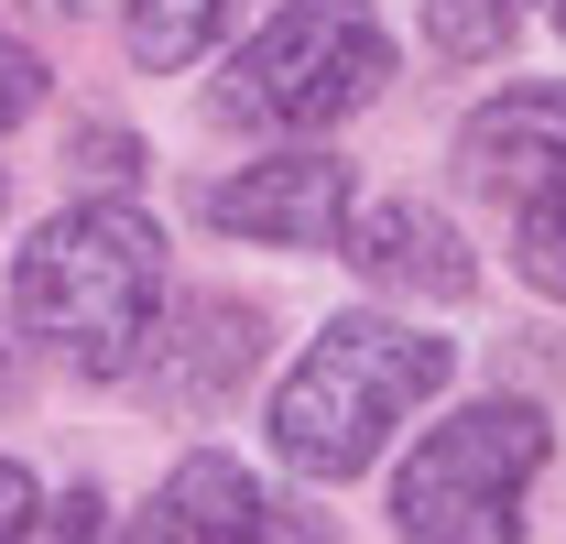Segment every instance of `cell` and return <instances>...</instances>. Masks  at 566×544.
Wrapping results in <instances>:
<instances>
[{"mask_svg": "<svg viewBox=\"0 0 566 544\" xmlns=\"http://www.w3.org/2000/svg\"><path fill=\"white\" fill-rule=\"evenodd\" d=\"M251 544H327V523H316V512H283V501H273V512H262V534H251Z\"/></svg>", "mask_w": 566, "mask_h": 544, "instance_id": "obj_15", "label": "cell"}, {"mask_svg": "<svg viewBox=\"0 0 566 544\" xmlns=\"http://www.w3.org/2000/svg\"><path fill=\"white\" fill-rule=\"evenodd\" d=\"M33 109H44V55H33L22 33H0V142L22 132Z\"/></svg>", "mask_w": 566, "mask_h": 544, "instance_id": "obj_12", "label": "cell"}, {"mask_svg": "<svg viewBox=\"0 0 566 544\" xmlns=\"http://www.w3.org/2000/svg\"><path fill=\"white\" fill-rule=\"evenodd\" d=\"M33 512H44L33 469H22V458H0V544H22V534H33Z\"/></svg>", "mask_w": 566, "mask_h": 544, "instance_id": "obj_14", "label": "cell"}, {"mask_svg": "<svg viewBox=\"0 0 566 544\" xmlns=\"http://www.w3.org/2000/svg\"><path fill=\"white\" fill-rule=\"evenodd\" d=\"M458 175L480 197H501L523 283L566 294V87H501L491 109H469Z\"/></svg>", "mask_w": 566, "mask_h": 544, "instance_id": "obj_5", "label": "cell"}, {"mask_svg": "<svg viewBox=\"0 0 566 544\" xmlns=\"http://www.w3.org/2000/svg\"><path fill=\"white\" fill-rule=\"evenodd\" d=\"M229 11H240V0H132L120 33H132V55L153 76H175V66H197L218 33H229Z\"/></svg>", "mask_w": 566, "mask_h": 544, "instance_id": "obj_10", "label": "cell"}, {"mask_svg": "<svg viewBox=\"0 0 566 544\" xmlns=\"http://www.w3.org/2000/svg\"><path fill=\"white\" fill-rule=\"evenodd\" d=\"M338 240H349L359 283H381V294H415V305H469V294H480V262H469L458 218H447V207H424V197L359 207Z\"/></svg>", "mask_w": 566, "mask_h": 544, "instance_id": "obj_8", "label": "cell"}, {"mask_svg": "<svg viewBox=\"0 0 566 544\" xmlns=\"http://www.w3.org/2000/svg\"><path fill=\"white\" fill-rule=\"evenodd\" d=\"M251 359H262V305H240V294H186L175 305V327H153L142 338V381H153V404L175 414H218L240 381H251Z\"/></svg>", "mask_w": 566, "mask_h": 544, "instance_id": "obj_7", "label": "cell"}, {"mask_svg": "<svg viewBox=\"0 0 566 544\" xmlns=\"http://www.w3.org/2000/svg\"><path fill=\"white\" fill-rule=\"evenodd\" d=\"M11 316L76 381H120L142 359V338H153V316H164V229L132 197L55 207L11 262Z\"/></svg>", "mask_w": 566, "mask_h": 544, "instance_id": "obj_1", "label": "cell"}, {"mask_svg": "<svg viewBox=\"0 0 566 544\" xmlns=\"http://www.w3.org/2000/svg\"><path fill=\"white\" fill-rule=\"evenodd\" d=\"M545 479V404L491 393L415 436L392 469V544H523V501Z\"/></svg>", "mask_w": 566, "mask_h": 544, "instance_id": "obj_4", "label": "cell"}, {"mask_svg": "<svg viewBox=\"0 0 566 544\" xmlns=\"http://www.w3.org/2000/svg\"><path fill=\"white\" fill-rule=\"evenodd\" d=\"M11 381H22V370H11V348H0V404H11Z\"/></svg>", "mask_w": 566, "mask_h": 544, "instance_id": "obj_16", "label": "cell"}, {"mask_svg": "<svg viewBox=\"0 0 566 544\" xmlns=\"http://www.w3.org/2000/svg\"><path fill=\"white\" fill-rule=\"evenodd\" d=\"M447 370H458V348L415 327V316H327L316 348L283 370L273 393V458L294 479H359L381 447H392V425L415 404L447 393Z\"/></svg>", "mask_w": 566, "mask_h": 544, "instance_id": "obj_2", "label": "cell"}, {"mask_svg": "<svg viewBox=\"0 0 566 544\" xmlns=\"http://www.w3.org/2000/svg\"><path fill=\"white\" fill-rule=\"evenodd\" d=\"M262 512H273V490L240 469V458L197 447V458H175L164 490L142 501L132 544H251V534H262Z\"/></svg>", "mask_w": 566, "mask_h": 544, "instance_id": "obj_9", "label": "cell"}, {"mask_svg": "<svg viewBox=\"0 0 566 544\" xmlns=\"http://www.w3.org/2000/svg\"><path fill=\"white\" fill-rule=\"evenodd\" d=\"M197 218L229 229V240H262V251H338V229H349V164L338 153H262V164L218 175L197 197Z\"/></svg>", "mask_w": 566, "mask_h": 544, "instance_id": "obj_6", "label": "cell"}, {"mask_svg": "<svg viewBox=\"0 0 566 544\" xmlns=\"http://www.w3.org/2000/svg\"><path fill=\"white\" fill-rule=\"evenodd\" d=\"M512 22H523V0H424V44L436 55H458V66H480L512 44Z\"/></svg>", "mask_w": 566, "mask_h": 544, "instance_id": "obj_11", "label": "cell"}, {"mask_svg": "<svg viewBox=\"0 0 566 544\" xmlns=\"http://www.w3.org/2000/svg\"><path fill=\"white\" fill-rule=\"evenodd\" d=\"M44 544H109V490L76 479L66 501H55V523H44Z\"/></svg>", "mask_w": 566, "mask_h": 544, "instance_id": "obj_13", "label": "cell"}, {"mask_svg": "<svg viewBox=\"0 0 566 544\" xmlns=\"http://www.w3.org/2000/svg\"><path fill=\"white\" fill-rule=\"evenodd\" d=\"M381 87H392V33H381L370 0H283L229 55L208 109L229 132H338Z\"/></svg>", "mask_w": 566, "mask_h": 544, "instance_id": "obj_3", "label": "cell"}, {"mask_svg": "<svg viewBox=\"0 0 566 544\" xmlns=\"http://www.w3.org/2000/svg\"><path fill=\"white\" fill-rule=\"evenodd\" d=\"M545 22H556V33H566V0H545Z\"/></svg>", "mask_w": 566, "mask_h": 544, "instance_id": "obj_17", "label": "cell"}]
</instances>
